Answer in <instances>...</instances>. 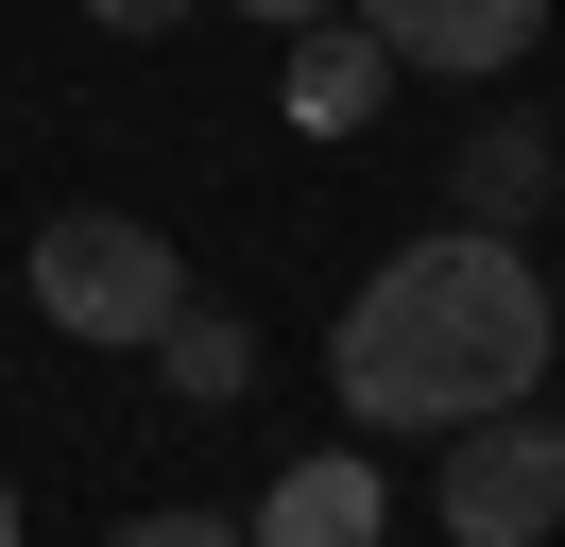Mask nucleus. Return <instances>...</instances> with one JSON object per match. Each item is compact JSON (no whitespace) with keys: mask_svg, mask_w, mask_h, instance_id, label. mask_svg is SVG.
<instances>
[{"mask_svg":"<svg viewBox=\"0 0 565 547\" xmlns=\"http://www.w3.org/2000/svg\"><path fill=\"white\" fill-rule=\"evenodd\" d=\"M565 342V291L514 257L497 223H428L412 257H377V291H343V325H326V394L360 410V428H497V410H531V376H548Z\"/></svg>","mask_w":565,"mask_h":547,"instance_id":"f257e3e1","label":"nucleus"},{"mask_svg":"<svg viewBox=\"0 0 565 547\" xmlns=\"http://www.w3.org/2000/svg\"><path fill=\"white\" fill-rule=\"evenodd\" d=\"M35 308L70 342H172V308H189V257L154 223H120V205H52L35 223Z\"/></svg>","mask_w":565,"mask_h":547,"instance_id":"f03ea898","label":"nucleus"},{"mask_svg":"<svg viewBox=\"0 0 565 547\" xmlns=\"http://www.w3.org/2000/svg\"><path fill=\"white\" fill-rule=\"evenodd\" d=\"M428 513H446V547H548L565 530V428H531V410L446 428L428 444Z\"/></svg>","mask_w":565,"mask_h":547,"instance_id":"7ed1b4c3","label":"nucleus"},{"mask_svg":"<svg viewBox=\"0 0 565 547\" xmlns=\"http://www.w3.org/2000/svg\"><path fill=\"white\" fill-rule=\"evenodd\" d=\"M360 18H377V52L428 68V86H497V68L548 34V0H360Z\"/></svg>","mask_w":565,"mask_h":547,"instance_id":"20e7f679","label":"nucleus"},{"mask_svg":"<svg viewBox=\"0 0 565 547\" xmlns=\"http://www.w3.org/2000/svg\"><path fill=\"white\" fill-rule=\"evenodd\" d=\"M377 86H394L377 18H309V34H291V68H275V103H291L309 137H360V120H377Z\"/></svg>","mask_w":565,"mask_h":547,"instance_id":"39448f33","label":"nucleus"},{"mask_svg":"<svg viewBox=\"0 0 565 547\" xmlns=\"http://www.w3.org/2000/svg\"><path fill=\"white\" fill-rule=\"evenodd\" d=\"M377 462H291L275 496H257V547H377Z\"/></svg>","mask_w":565,"mask_h":547,"instance_id":"423d86ee","label":"nucleus"},{"mask_svg":"<svg viewBox=\"0 0 565 547\" xmlns=\"http://www.w3.org/2000/svg\"><path fill=\"white\" fill-rule=\"evenodd\" d=\"M531 205H548V137H531V120H497L480 154H462V223H497V239H514Z\"/></svg>","mask_w":565,"mask_h":547,"instance_id":"0eeeda50","label":"nucleus"},{"mask_svg":"<svg viewBox=\"0 0 565 547\" xmlns=\"http://www.w3.org/2000/svg\"><path fill=\"white\" fill-rule=\"evenodd\" d=\"M154 360H172L189 394H241V360H257V342L223 325V308H172V342H154Z\"/></svg>","mask_w":565,"mask_h":547,"instance_id":"6e6552de","label":"nucleus"},{"mask_svg":"<svg viewBox=\"0 0 565 547\" xmlns=\"http://www.w3.org/2000/svg\"><path fill=\"white\" fill-rule=\"evenodd\" d=\"M120 547H257V530H223V513H138Z\"/></svg>","mask_w":565,"mask_h":547,"instance_id":"1a4fd4ad","label":"nucleus"},{"mask_svg":"<svg viewBox=\"0 0 565 547\" xmlns=\"http://www.w3.org/2000/svg\"><path fill=\"white\" fill-rule=\"evenodd\" d=\"M86 18H104V34H172L189 0H86Z\"/></svg>","mask_w":565,"mask_h":547,"instance_id":"9d476101","label":"nucleus"},{"mask_svg":"<svg viewBox=\"0 0 565 547\" xmlns=\"http://www.w3.org/2000/svg\"><path fill=\"white\" fill-rule=\"evenodd\" d=\"M241 18H275V34H309V18H360V0H241Z\"/></svg>","mask_w":565,"mask_h":547,"instance_id":"9b49d317","label":"nucleus"},{"mask_svg":"<svg viewBox=\"0 0 565 547\" xmlns=\"http://www.w3.org/2000/svg\"><path fill=\"white\" fill-rule=\"evenodd\" d=\"M0 547H18V479H0Z\"/></svg>","mask_w":565,"mask_h":547,"instance_id":"f8f14e48","label":"nucleus"},{"mask_svg":"<svg viewBox=\"0 0 565 547\" xmlns=\"http://www.w3.org/2000/svg\"><path fill=\"white\" fill-rule=\"evenodd\" d=\"M548 291H565V274H548Z\"/></svg>","mask_w":565,"mask_h":547,"instance_id":"ddd939ff","label":"nucleus"}]
</instances>
